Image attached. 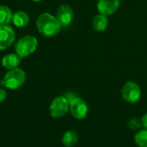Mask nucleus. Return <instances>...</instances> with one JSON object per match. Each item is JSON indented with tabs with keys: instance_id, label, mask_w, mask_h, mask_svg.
Returning a JSON list of instances; mask_svg holds the SVG:
<instances>
[{
	"instance_id": "obj_1",
	"label": "nucleus",
	"mask_w": 147,
	"mask_h": 147,
	"mask_svg": "<svg viewBox=\"0 0 147 147\" xmlns=\"http://www.w3.org/2000/svg\"><path fill=\"white\" fill-rule=\"evenodd\" d=\"M36 27L39 33L45 37H52L58 34L62 28L56 16L47 12L38 16L36 19Z\"/></svg>"
},
{
	"instance_id": "obj_2",
	"label": "nucleus",
	"mask_w": 147,
	"mask_h": 147,
	"mask_svg": "<svg viewBox=\"0 0 147 147\" xmlns=\"http://www.w3.org/2000/svg\"><path fill=\"white\" fill-rule=\"evenodd\" d=\"M26 81V73L22 69L15 68L9 70L0 81V85L9 90H17Z\"/></svg>"
},
{
	"instance_id": "obj_3",
	"label": "nucleus",
	"mask_w": 147,
	"mask_h": 147,
	"mask_svg": "<svg viewBox=\"0 0 147 147\" xmlns=\"http://www.w3.org/2000/svg\"><path fill=\"white\" fill-rule=\"evenodd\" d=\"M65 96L69 101L70 103L69 111L71 114V115L78 120L85 119L89 112V107L86 102L82 98L76 96L74 94L71 92H67L65 95Z\"/></svg>"
},
{
	"instance_id": "obj_4",
	"label": "nucleus",
	"mask_w": 147,
	"mask_h": 147,
	"mask_svg": "<svg viewBox=\"0 0 147 147\" xmlns=\"http://www.w3.org/2000/svg\"><path fill=\"white\" fill-rule=\"evenodd\" d=\"M38 47V40L32 35H25L20 38L16 45V53L21 58H25L32 54Z\"/></svg>"
},
{
	"instance_id": "obj_5",
	"label": "nucleus",
	"mask_w": 147,
	"mask_h": 147,
	"mask_svg": "<svg viewBox=\"0 0 147 147\" xmlns=\"http://www.w3.org/2000/svg\"><path fill=\"white\" fill-rule=\"evenodd\" d=\"M70 103L68 99L65 96H59L55 97L50 106H49V112L50 115L53 118H61L65 116L67 112L69 111Z\"/></svg>"
},
{
	"instance_id": "obj_6",
	"label": "nucleus",
	"mask_w": 147,
	"mask_h": 147,
	"mask_svg": "<svg viewBox=\"0 0 147 147\" xmlns=\"http://www.w3.org/2000/svg\"><path fill=\"white\" fill-rule=\"evenodd\" d=\"M121 96L128 103H136L141 97V90L140 85L133 81L127 82L121 89Z\"/></svg>"
},
{
	"instance_id": "obj_7",
	"label": "nucleus",
	"mask_w": 147,
	"mask_h": 147,
	"mask_svg": "<svg viewBox=\"0 0 147 147\" xmlns=\"http://www.w3.org/2000/svg\"><path fill=\"white\" fill-rule=\"evenodd\" d=\"M74 11L71 6L68 4H62L59 7L56 12V18L62 28L68 27L73 21Z\"/></svg>"
},
{
	"instance_id": "obj_8",
	"label": "nucleus",
	"mask_w": 147,
	"mask_h": 147,
	"mask_svg": "<svg viewBox=\"0 0 147 147\" xmlns=\"http://www.w3.org/2000/svg\"><path fill=\"white\" fill-rule=\"evenodd\" d=\"M16 34L14 29L9 26H0V50L9 48L15 41Z\"/></svg>"
},
{
	"instance_id": "obj_9",
	"label": "nucleus",
	"mask_w": 147,
	"mask_h": 147,
	"mask_svg": "<svg viewBox=\"0 0 147 147\" xmlns=\"http://www.w3.org/2000/svg\"><path fill=\"white\" fill-rule=\"evenodd\" d=\"M120 0H98L96 7L100 14L108 16L116 12L120 8Z\"/></svg>"
},
{
	"instance_id": "obj_10",
	"label": "nucleus",
	"mask_w": 147,
	"mask_h": 147,
	"mask_svg": "<svg viewBox=\"0 0 147 147\" xmlns=\"http://www.w3.org/2000/svg\"><path fill=\"white\" fill-rule=\"evenodd\" d=\"M21 59H22L16 53H9L2 59V65L8 70H12L18 67Z\"/></svg>"
},
{
	"instance_id": "obj_11",
	"label": "nucleus",
	"mask_w": 147,
	"mask_h": 147,
	"mask_svg": "<svg viewBox=\"0 0 147 147\" xmlns=\"http://www.w3.org/2000/svg\"><path fill=\"white\" fill-rule=\"evenodd\" d=\"M79 135L76 130H69L65 132L62 137V143L65 147L75 146L78 141Z\"/></svg>"
},
{
	"instance_id": "obj_12",
	"label": "nucleus",
	"mask_w": 147,
	"mask_h": 147,
	"mask_svg": "<svg viewBox=\"0 0 147 147\" xmlns=\"http://www.w3.org/2000/svg\"><path fill=\"white\" fill-rule=\"evenodd\" d=\"M29 16L24 11H16L13 14L12 22L13 24L17 28H23L29 22Z\"/></svg>"
},
{
	"instance_id": "obj_13",
	"label": "nucleus",
	"mask_w": 147,
	"mask_h": 147,
	"mask_svg": "<svg viewBox=\"0 0 147 147\" xmlns=\"http://www.w3.org/2000/svg\"><path fill=\"white\" fill-rule=\"evenodd\" d=\"M108 24H109V19H108V16H105V15H102V14H98L96 15L93 21H92V25H93V28L97 32H102V31H104L107 27H108Z\"/></svg>"
},
{
	"instance_id": "obj_14",
	"label": "nucleus",
	"mask_w": 147,
	"mask_h": 147,
	"mask_svg": "<svg viewBox=\"0 0 147 147\" xmlns=\"http://www.w3.org/2000/svg\"><path fill=\"white\" fill-rule=\"evenodd\" d=\"M12 16L13 13L9 7L0 5V26L9 25L12 22Z\"/></svg>"
},
{
	"instance_id": "obj_15",
	"label": "nucleus",
	"mask_w": 147,
	"mask_h": 147,
	"mask_svg": "<svg viewBox=\"0 0 147 147\" xmlns=\"http://www.w3.org/2000/svg\"><path fill=\"white\" fill-rule=\"evenodd\" d=\"M134 142L139 147H147V129H140L134 135Z\"/></svg>"
},
{
	"instance_id": "obj_16",
	"label": "nucleus",
	"mask_w": 147,
	"mask_h": 147,
	"mask_svg": "<svg viewBox=\"0 0 147 147\" xmlns=\"http://www.w3.org/2000/svg\"><path fill=\"white\" fill-rule=\"evenodd\" d=\"M127 127L131 130H140L142 127L141 118L138 117H133L127 121Z\"/></svg>"
},
{
	"instance_id": "obj_17",
	"label": "nucleus",
	"mask_w": 147,
	"mask_h": 147,
	"mask_svg": "<svg viewBox=\"0 0 147 147\" xmlns=\"http://www.w3.org/2000/svg\"><path fill=\"white\" fill-rule=\"evenodd\" d=\"M6 98H7V93H6V91L3 89L0 88V103L3 102L6 100Z\"/></svg>"
},
{
	"instance_id": "obj_18",
	"label": "nucleus",
	"mask_w": 147,
	"mask_h": 147,
	"mask_svg": "<svg viewBox=\"0 0 147 147\" xmlns=\"http://www.w3.org/2000/svg\"><path fill=\"white\" fill-rule=\"evenodd\" d=\"M141 122H142V127L145 129H147V112L145 113L141 117Z\"/></svg>"
},
{
	"instance_id": "obj_19",
	"label": "nucleus",
	"mask_w": 147,
	"mask_h": 147,
	"mask_svg": "<svg viewBox=\"0 0 147 147\" xmlns=\"http://www.w3.org/2000/svg\"><path fill=\"white\" fill-rule=\"evenodd\" d=\"M31 1H33V2H36V3H39V2H41V1H43V0H31Z\"/></svg>"
}]
</instances>
